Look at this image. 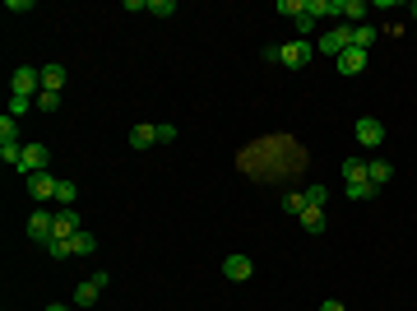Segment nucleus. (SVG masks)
<instances>
[{"label": "nucleus", "mask_w": 417, "mask_h": 311, "mask_svg": "<svg viewBox=\"0 0 417 311\" xmlns=\"http://www.w3.org/2000/svg\"><path fill=\"white\" fill-rule=\"evenodd\" d=\"M301 195H306V205H311V209H325V200H330V190H325V186H306Z\"/></svg>", "instance_id": "obj_24"}, {"label": "nucleus", "mask_w": 417, "mask_h": 311, "mask_svg": "<svg viewBox=\"0 0 417 311\" xmlns=\"http://www.w3.org/2000/svg\"><path fill=\"white\" fill-rule=\"evenodd\" d=\"M46 256H51V260H66V256H75V251H70V242L51 237V242H46Z\"/></svg>", "instance_id": "obj_26"}, {"label": "nucleus", "mask_w": 417, "mask_h": 311, "mask_svg": "<svg viewBox=\"0 0 417 311\" xmlns=\"http://www.w3.org/2000/svg\"><path fill=\"white\" fill-rule=\"evenodd\" d=\"M362 70H366V51L348 47V51L339 56V75H362Z\"/></svg>", "instance_id": "obj_11"}, {"label": "nucleus", "mask_w": 417, "mask_h": 311, "mask_svg": "<svg viewBox=\"0 0 417 311\" xmlns=\"http://www.w3.org/2000/svg\"><path fill=\"white\" fill-rule=\"evenodd\" d=\"M10 93H14V98H37V93H42V70L19 66V70H14V79H10Z\"/></svg>", "instance_id": "obj_1"}, {"label": "nucleus", "mask_w": 417, "mask_h": 311, "mask_svg": "<svg viewBox=\"0 0 417 311\" xmlns=\"http://www.w3.org/2000/svg\"><path fill=\"white\" fill-rule=\"evenodd\" d=\"M283 209H287V214H301V209H306V195H301V190H297V195H287Z\"/></svg>", "instance_id": "obj_31"}, {"label": "nucleus", "mask_w": 417, "mask_h": 311, "mask_svg": "<svg viewBox=\"0 0 417 311\" xmlns=\"http://www.w3.org/2000/svg\"><path fill=\"white\" fill-rule=\"evenodd\" d=\"M75 233H84V228H79V214H75V209H56V233H51V237L70 242Z\"/></svg>", "instance_id": "obj_10"}, {"label": "nucleus", "mask_w": 417, "mask_h": 311, "mask_svg": "<svg viewBox=\"0 0 417 311\" xmlns=\"http://www.w3.org/2000/svg\"><path fill=\"white\" fill-rule=\"evenodd\" d=\"M306 10V0H278V14H287V19L297 23V14Z\"/></svg>", "instance_id": "obj_28"}, {"label": "nucleus", "mask_w": 417, "mask_h": 311, "mask_svg": "<svg viewBox=\"0 0 417 311\" xmlns=\"http://www.w3.org/2000/svg\"><path fill=\"white\" fill-rule=\"evenodd\" d=\"M306 10L316 14V19H325V14H334V0H306Z\"/></svg>", "instance_id": "obj_29"}, {"label": "nucleus", "mask_w": 417, "mask_h": 311, "mask_svg": "<svg viewBox=\"0 0 417 311\" xmlns=\"http://www.w3.org/2000/svg\"><path fill=\"white\" fill-rule=\"evenodd\" d=\"M357 140H362L366 149H380V140H385V126L375 121V116H362V121H357Z\"/></svg>", "instance_id": "obj_9"}, {"label": "nucleus", "mask_w": 417, "mask_h": 311, "mask_svg": "<svg viewBox=\"0 0 417 311\" xmlns=\"http://www.w3.org/2000/svg\"><path fill=\"white\" fill-rule=\"evenodd\" d=\"M316 14H311V10H301V14H297V28H301V33H311V28H316Z\"/></svg>", "instance_id": "obj_32"}, {"label": "nucleus", "mask_w": 417, "mask_h": 311, "mask_svg": "<svg viewBox=\"0 0 417 311\" xmlns=\"http://www.w3.org/2000/svg\"><path fill=\"white\" fill-rule=\"evenodd\" d=\"M343 181H371L362 158H343Z\"/></svg>", "instance_id": "obj_18"}, {"label": "nucleus", "mask_w": 417, "mask_h": 311, "mask_svg": "<svg viewBox=\"0 0 417 311\" xmlns=\"http://www.w3.org/2000/svg\"><path fill=\"white\" fill-rule=\"evenodd\" d=\"M371 42H375V28H371V23H357V28H352V47H357V51H366Z\"/></svg>", "instance_id": "obj_21"}, {"label": "nucleus", "mask_w": 417, "mask_h": 311, "mask_svg": "<svg viewBox=\"0 0 417 311\" xmlns=\"http://www.w3.org/2000/svg\"><path fill=\"white\" fill-rule=\"evenodd\" d=\"M334 14H339L348 28H357V23H366V14H371V5L366 0H334Z\"/></svg>", "instance_id": "obj_3"}, {"label": "nucleus", "mask_w": 417, "mask_h": 311, "mask_svg": "<svg viewBox=\"0 0 417 311\" xmlns=\"http://www.w3.org/2000/svg\"><path fill=\"white\" fill-rule=\"evenodd\" d=\"M223 274H228L232 283H246V279L255 274V265H251V256H228L223 260Z\"/></svg>", "instance_id": "obj_8"}, {"label": "nucleus", "mask_w": 417, "mask_h": 311, "mask_svg": "<svg viewBox=\"0 0 417 311\" xmlns=\"http://www.w3.org/2000/svg\"><path fill=\"white\" fill-rule=\"evenodd\" d=\"M98 283H93V279H88V283H79V288H75V307L79 311H84V307H93V302H98Z\"/></svg>", "instance_id": "obj_17"}, {"label": "nucleus", "mask_w": 417, "mask_h": 311, "mask_svg": "<svg viewBox=\"0 0 417 311\" xmlns=\"http://www.w3.org/2000/svg\"><path fill=\"white\" fill-rule=\"evenodd\" d=\"M176 140V126H158V145H172Z\"/></svg>", "instance_id": "obj_34"}, {"label": "nucleus", "mask_w": 417, "mask_h": 311, "mask_svg": "<svg viewBox=\"0 0 417 311\" xmlns=\"http://www.w3.org/2000/svg\"><path fill=\"white\" fill-rule=\"evenodd\" d=\"M42 89L46 93H61V89H66V66H56V61H51V66H42Z\"/></svg>", "instance_id": "obj_12"}, {"label": "nucleus", "mask_w": 417, "mask_h": 311, "mask_svg": "<svg viewBox=\"0 0 417 311\" xmlns=\"http://www.w3.org/2000/svg\"><path fill=\"white\" fill-rule=\"evenodd\" d=\"M348 47H352V28H348V23H339V28H330V33H320V51H330L334 61H339Z\"/></svg>", "instance_id": "obj_2"}, {"label": "nucleus", "mask_w": 417, "mask_h": 311, "mask_svg": "<svg viewBox=\"0 0 417 311\" xmlns=\"http://www.w3.org/2000/svg\"><path fill=\"white\" fill-rule=\"evenodd\" d=\"M51 233H56V214H46V209H37L33 219H28V237H33V242H51Z\"/></svg>", "instance_id": "obj_6"}, {"label": "nucleus", "mask_w": 417, "mask_h": 311, "mask_svg": "<svg viewBox=\"0 0 417 311\" xmlns=\"http://www.w3.org/2000/svg\"><path fill=\"white\" fill-rule=\"evenodd\" d=\"M413 14H417V0H413Z\"/></svg>", "instance_id": "obj_37"}, {"label": "nucleus", "mask_w": 417, "mask_h": 311, "mask_svg": "<svg viewBox=\"0 0 417 311\" xmlns=\"http://www.w3.org/2000/svg\"><path fill=\"white\" fill-rule=\"evenodd\" d=\"M343 195H348V200H371L375 186H371V181H348V186H343Z\"/></svg>", "instance_id": "obj_20"}, {"label": "nucleus", "mask_w": 417, "mask_h": 311, "mask_svg": "<svg viewBox=\"0 0 417 311\" xmlns=\"http://www.w3.org/2000/svg\"><path fill=\"white\" fill-rule=\"evenodd\" d=\"M366 177H371V186H375V190H380V186H385V181L394 177V163H380V158H375V163H366Z\"/></svg>", "instance_id": "obj_14"}, {"label": "nucleus", "mask_w": 417, "mask_h": 311, "mask_svg": "<svg viewBox=\"0 0 417 311\" xmlns=\"http://www.w3.org/2000/svg\"><path fill=\"white\" fill-rule=\"evenodd\" d=\"M260 56H264V61H269V66H283V47H264Z\"/></svg>", "instance_id": "obj_33"}, {"label": "nucleus", "mask_w": 417, "mask_h": 311, "mask_svg": "<svg viewBox=\"0 0 417 311\" xmlns=\"http://www.w3.org/2000/svg\"><path fill=\"white\" fill-rule=\"evenodd\" d=\"M311 56H316V47H311L306 37H297V42H283V66H287V70H301Z\"/></svg>", "instance_id": "obj_4"}, {"label": "nucleus", "mask_w": 417, "mask_h": 311, "mask_svg": "<svg viewBox=\"0 0 417 311\" xmlns=\"http://www.w3.org/2000/svg\"><path fill=\"white\" fill-rule=\"evenodd\" d=\"M46 145H23V167L19 172H28V177H33V172H46Z\"/></svg>", "instance_id": "obj_7"}, {"label": "nucleus", "mask_w": 417, "mask_h": 311, "mask_svg": "<svg viewBox=\"0 0 417 311\" xmlns=\"http://www.w3.org/2000/svg\"><path fill=\"white\" fill-rule=\"evenodd\" d=\"M0 145H19V121H14L10 111L0 116Z\"/></svg>", "instance_id": "obj_19"}, {"label": "nucleus", "mask_w": 417, "mask_h": 311, "mask_svg": "<svg viewBox=\"0 0 417 311\" xmlns=\"http://www.w3.org/2000/svg\"><path fill=\"white\" fill-rule=\"evenodd\" d=\"M28 107H37V102H33V98H10V116H14V121H19Z\"/></svg>", "instance_id": "obj_30"}, {"label": "nucleus", "mask_w": 417, "mask_h": 311, "mask_svg": "<svg viewBox=\"0 0 417 311\" xmlns=\"http://www.w3.org/2000/svg\"><path fill=\"white\" fill-rule=\"evenodd\" d=\"M297 219H301V228H306V233H325V209H311V205H306Z\"/></svg>", "instance_id": "obj_16"}, {"label": "nucleus", "mask_w": 417, "mask_h": 311, "mask_svg": "<svg viewBox=\"0 0 417 311\" xmlns=\"http://www.w3.org/2000/svg\"><path fill=\"white\" fill-rule=\"evenodd\" d=\"M149 14H158V19H172V14H176V0H149Z\"/></svg>", "instance_id": "obj_25"}, {"label": "nucleus", "mask_w": 417, "mask_h": 311, "mask_svg": "<svg viewBox=\"0 0 417 311\" xmlns=\"http://www.w3.org/2000/svg\"><path fill=\"white\" fill-rule=\"evenodd\" d=\"M320 311H343V302H334V298H330V302H320Z\"/></svg>", "instance_id": "obj_35"}, {"label": "nucleus", "mask_w": 417, "mask_h": 311, "mask_svg": "<svg viewBox=\"0 0 417 311\" xmlns=\"http://www.w3.org/2000/svg\"><path fill=\"white\" fill-rule=\"evenodd\" d=\"M149 145H158V126L139 121V126L130 130V149H149Z\"/></svg>", "instance_id": "obj_13"}, {"label": "nucleus", "mask_w": 417, "mask_h": 311, "mask_svg": "<svg viewBox=\"0 0 417 311\" xmlns=\"http://www.w3.org/2000/svg\"><path fill=\"white\" fill-rule=\"evenodd\" d=\"M70 251H75V256H93V251H98V237L93 233H75L70 237Z\"/></svg>", "instance_id": "obj_15"}, {"label": "nucleus", "mask_w": 417, "mask_h": 311, "mask_svg": "<svg viewBox=\"0 0 417 311\" xmlns=\"http://www.w3.org/2000/svg\"><path fill=\"white\" fill-rule=\"evenodd\" d=\"M0 163L23 167V145H0Z\"/></svg>", "instance_id": "obj_23"}, {"label": "nucleus", "mask_w": 417, "mask_h": 311, "mask_svg": "<svg viewBox=\"0 0 417 311\" xmlns=\"http://www.w3.org/2000/svg\"><path fill=\"white\" fill-rule=\"evenodd\" d=\"M33 102H37V111H56V107H61V93H46V89H42Z\"/></svg>", "instance_id": "obj_27"}, {"label": "nucleus", "mask_w": 417, "mask_h": 311, "mask_svg": "<svg viewBox=\"0 0 417 311\" xmlns=\"http://www.w3.org/2000/svg\"><path fill=\"white\" fill-rule=\"evenodd\" d=\"M56 200H61V209H75V200H79V186H75V181H61V190H56Z\"/></svg>", "instance_id": "obj_22"}, {"label": "nucleus", "mask_w": 417, "mask_h": 311, "mask_svg": "<svg viewBox=\"0 0 417 311\" xmlns=\"http://www.w3.org/2000/svg\"><path fill=\"white\" fill-rule=\"evenodd\" d=\"M46 311H70V307H61V302H51V307H46Z\"/></svg>", "instance_id": "obj_36"}, {"label": "nucleus", "mask_w": 417, "mask_h": 311, "mask_svg": "<svg viewBox=\"0 0 417 311\" xmlns=\"http://www.w3.org/2000/svg\"><path fill=\"white\" fill-rule=\"evenodd\" d=\"M56 190H61V181H56L51 172H33V177H28V195H33V200H56Z\"/></svg>", "instance_id": "obj_5"}]
</instances>
